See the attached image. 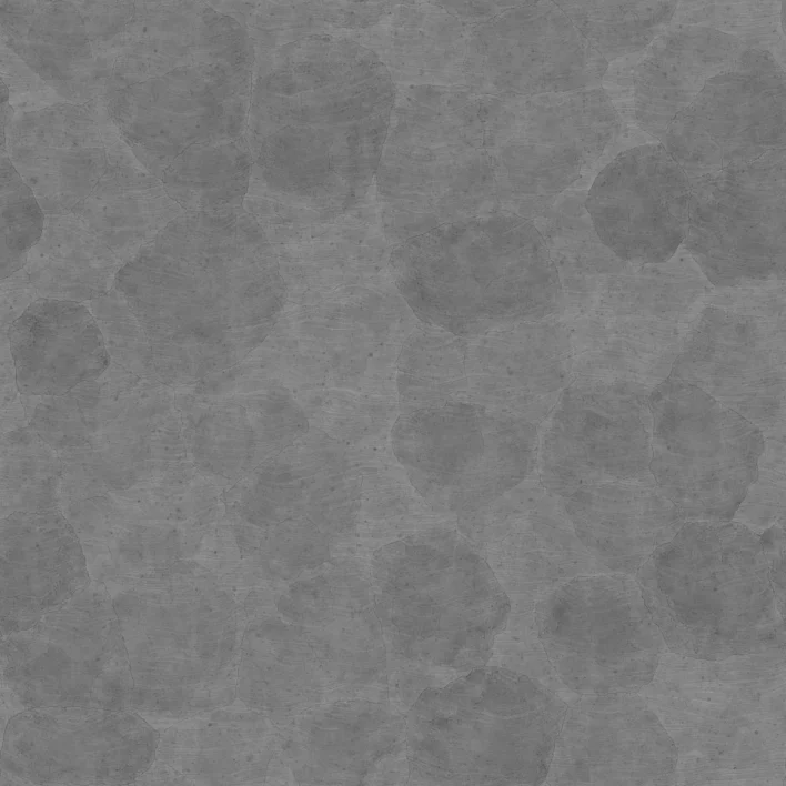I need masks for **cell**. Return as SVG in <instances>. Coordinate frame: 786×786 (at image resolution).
<instances>
[{"instance_id":"cell-1","label":"cell","mask_w":786,"mask_h":786,"mask_svg":"<svg viewBox=\"0 0 786 786\" xmlns=\"http://www.w3.org/2000/svg\"><path fill=\"white\" fill-rule=\"evenodd\" d=\"M248 123L246 210L318 225L364 201L387 137L396 89L349 33L256 50Z\"/></svg>"},{"instance_id":"cell-2","label":"cell","mask_w":786,"mask_h":786,"mask_svg":"<svg viewBox=\"0 0 786 786\" xmlns=\"http://www.w3.org/2000/svg\"><path fill=\"white\" fill-rule=\"evenodd\" d=\"M167 377L199 379L239 362L286 302L278 255L242 206L185 211L119 270L114 286Z\"/></svg>"},{"instance_id":"cell-3","label":"cell","mask_w":786,"mask_h":786,"mask_svg":"<svg viewBox=\"0 0 786 786\" xmlns=\"http://www.w3.org/2000/svg\"><path fill=\"white\" fill-rule=\"evenodd\" d=\"M394 285L424 324L462 337L547 319L562 290L533 220L491 212L443 224L394 245Z\"/></svg>"},{"instance_id":"cell-4","label":"cell","mask_w":786,"mask_h":786,"mask_svg":"<svg viewBox=\"0 0 786 786\" xmlns=\"http://www.w3.org/2000/svg\"><path fill=\"white\" fill-rule=\"evenodd\" d=\"M634 577L669 652L720 661L785 648L764 537L739 522H684Z\"/></svg>"},{"instance_id":"cell-5","label":"cell","mask_w":786,"mask_h":786,"mask_svg":"<svg viewBox=\"0 0 786 786\" xmlns=\"http://www.w3.org/2000/svg\"><path fill=\"white\" fill-rule=\"evenodd\" d=\"M784 649L720 661L662 655L639 694L676 746V784L785 782Z\"/></svg>"},{"instance_id":"cell-6","label":"cell","mask_w":786,"mask_h":786,"mask_svg":"<svg viewBox=\"0 0 786 786\" xmlns=\"http://www.w3.org/2000/svg\"><path fill=\"white\" fill-rule=\"evenodd\" d=\"M111 595L133 679L132 711L155 726L233 699L240 616L211 574L175 562Z\"/></svg>"},{"instance_id":"cell-7","label":"cell","mask_w":786,"mask_h":786,"mask_svg":"<svg viewBox=\"0 0 786 786\" xmlns=\"http://www.w3.org/2000/svg\"><path fill=\"white\" fill-rule=\"evenodd\" d=\"M567 707L535 677L497 666L426 688L407 716L412 775L436 785H541Z\"/></svg>"},{"instance_id":"cell-8","label":"cell","mask_w":786,"mask_h":786,"mask_svg":"<svg viewBox=\"0 0 786 786\" xmlns=\"http://www.w3.org/2000/svg\"><path fill=\"white\" fill-rule=\"evenodd\" d=\"M490 103L467 87L396 89L374 184L387 241L497 212Z\"/></svg>"},{"instance_id":"cell-9","label":"cell","mask_w":786,"mask_h":786,"mask_svg":"<svg viewBox=\"0 0 786 786\" xmlns=\"http://www.w3.org/2000/svg\"><path fill=\"white\" fill-rule=\"evenodd\" d=\"M374 609L404 657L457 673L484 666L511 612L476 547L449 528L384 545L371 565Z\"/></svg>"},{"instance_id":"cell-10","label":"cell","mask_w":786,"mask_h":786,"mask_svg":"<svg viewBox=\"0 0 786 786\" xmlns=\"http://www.w3.org/2000/svg\"><path fill=\"white\" fill-rule=\"evenodd\" d=\"M623 133L624 120L601 88L491 95L487 145L497 211L534 221L606 161Z\"/></svg>"},{"instance_id":"cell-11","label":"cell","mask_w":786,"mask_h":786,"mask_svg":"<svg viewBox=\"0 0 786 786\" xmlns=\"http://www.w3.org/2000/svg\"><path fill=\"white\" fill-rule=\"evenodd\" d=\"M1 719L80 706L132 711L133 679L112 595L91 582L30 628L2 636Z\"/></svg>"},{"instance_id":"cell-12","label":"cell","mask_w":786,"mask_h":786,"mask_svg":"<svg viewBox=\"0 0 786 786\" xmlns=\"http://www.w3.org/2000/svg\"><path fill=\"white\" fill-rule=\"evenodd\" d=\"M392 447L433 508L468 516L521 485L538 457L537 425L470 401L402 411Z\"/></svg>"},{"instance_id":"cell-13","label":"cell","mask_w":786,"mask_h":786,"mask_svg":"<svg viewBox=\"0 0 786 786\" xmlns=\"http://www.w3.org/2000/svg\"><path fill=\"white\" fill-rule=\"evenodd\" d=\"M535 636L556 677L577 695L635 694L668 651L635 577H572L538 598Z\"/></svg>"},{"instance_id":"cell-14","label":"cell","mask_w":786,"mask_h":786,"mask_svg":"<svg viewBox=\"0 0 786 786\" xmlns=\"http://www.w3.org/2000/svg\"><path fill=\"white\" fill-rule=\"evenodd\" d=\"M649 472L685 522H728L758 474L763 431L696 385L668 376L648 399Z\"/></svg>"},{"instance_id":"cell-15","label":"cell","mask_w":786,"mask_h":786,"mask_svg":"<svg viewBox=\"0 0 786 786\" xmlns=\"http://www.w3.org/2000/svg\"><path fill=\"white\" fill-rule=\"evenodd\" d=\"M785 72L767 50L745 49L707 80L659 143L688 180L785 165Z\"/></svg>"},{"instance_id":"cell-16","label":"cell","mask_w":786,"mask_h":786,"mask_svg":"<svg viewBox=\"0 0 786 786\" xmlns=\"http://www.w3.org/2000/svg\"><path fill=\"white\" fill-rule=\"evenodd\" d=\"M1 736V785L133 784L159 743V730L135 711L80 706L21 711Z\"/></svg>"},{"instance_id":"cell-17","label":"cell","mask_w":786,"mask_h":786,"mask_svg":"<svg viewBox=\"0 0 786 786\" xmlns=\"http://www.w3.org/2000/svg\"><path fill=\"white\" fill-rule=\"evenodd\" d=\"M651 392L631 381L572 377L540 435L544 490L565 498L586 485L654 482Z\"/></svg>"},{"instance_id":"cell-18","label":"cell","mask_w":786,"mask_h":786,"mask_svg":"<svg viewBox=\"0 0 786 786\" xmlns=\"http://www.w3.org/2000/svg\"><path fill=\"white\" fill-rule=\"evenodd\" d=\"M467 28L465 87L494 97L597 88L608 62L555 1H501Z\"/></svg>"},{"instance_id":"cell-19","label":"cell","mask_w":786,"mask_h":786,"mask_svg":"<svg viewBox=\"0 0 786 786\" xmlns=\"http://www.w3.org/2000/svg\"><path fill=\"white\" fill-rule=\"evenodd\" d=\"M684 246L715 286L785 278V165L688 180Z\"/></svg>"},{"instance_id":"cell-20","label":"cell","mask_w":786,"mask_h":786,"mask_svg":"<svg viewBox=\"0 0 786 786\" xmlns=\"http://www.w3.org/2000/svg\"><path fill=\"white\" fill-rule=\"evenodd\" d=\"M691 184L659 142L618 152L594 178L584 206L602 243L633 265L671 260L684 243Z\"/></svg>"},{"instance_id":"cell-21","label":"cell","mask_w":786,"mask_h":786,"mask_svg":"<svg viewBox=\"0 0 786 786\" xmlns=\"http://www.w3.org/2000/svg\"><path fill=\"white\" fill-rule=\"evenodd\" d=\"M677 749L647 701L584 695L568 705L546 784L674 785Z\"/></svg>"},{"instance_id":"cell-22","label":"cell","mask_w":786,"mask_h":786,"mask_svg":"<svg viewBox=\"0 0 786 786\" xmlns=\"http://www.w3.org/2000/svg\"><path fill=\"white\" fill-rule=\"evenodd\" d=\"M668 376L687 381L763 433L785 416V331L765 318L704 309L682 342Z\"/></svg>"},{"instance_id":"cell-23","label":"cell","mask_w":786,"mask_h":786,"mask_svg":"<svg viewBox=\"0 0 786 786\" xmlns=\"http://www.w3.org/2000/svg\"><path fill=\"white\" fill-rule=\"evenodd\" d=\"M573 363L568 329L548 319L513 323L468 337L465 401L538 426L572 382Z\"/></svg>"},{"instance_id":"cell-24","label":"cell","mask_w":786,"mask_h":786,"mask_svg":"<svg viewBox=\"0 0 786 786\" xmlns=\"http://www.w3.org/2000/svg\"><path fill=\"white\" fill-rule=\"evenodd\" d=\"M91 583L82 546L57 512L1 521L2 636L30 628Z\"/></svg>"},{"instance_id":"cell-25","label":"cell","mask_w":786,"mask_h":786,"mask_svg":"<svg viewBox=\"0 0 786 786\" xmlns=\"http://www.w3.org/2000/svg\"><path fill=\"white\" fill-rule=\"evenodd\" d=\"M748 47L735 34L701 24H673L648 47L629 54L616 73L629 95L628 114L661 141L707 80L730 68Z\"/></svg>"},{"instance_id":"cell-26","label":"cell","mask_w":786,"mask_h":786,"mask_svg":"<svg viewBox=\"0 0 786 786\" xmlns=\"http://www.w3.org/2000/svg\"><path fill=\"white\" fill-rule=\"evenodd\" d=\"M6 332L16 383L28 395L62 396L110 365L102 330L81 302L40 296Z\"/></svg>"},{"instance_id":"cell-27","label":"cell","mask_w":786,"mask_h":786,"mask_svg":"<svg viewBox=\"0 0 786 786\" xmlns=\"http://www.w3.org/2000/svg\"><path fill=\"white\" fill-rule=\"evenodd\" d=\"M560 500L577 538L611 573L634 576L685 522L654 482L586 485Z\"/></svg>"},{"instance_id":"cell-28","label":"cell","mask_w":786,"mask_h":786,"mask_svg":"<svg viewBox=\"0 0 786 786\" xmlns=\"http://www.w3.org/2000/svg\"><path fill=\"white\" fill-rule=\"evenodd\" d=\"M244 500L252 524L323 533L351 524L359 491L342 460L295 449L268 462Z\"/></svg>"},{"instance_id":"cell-29","label":"cell","mask_w":786,"mask_h":786,"mask_svg":"<svg viewBox=\"0 0 786 786\" xmlns=\"http://www.w3.org/2000/svg\"><path fill=\"white\" fill-rule=\"evenodd\" d=\"M351 37L400 85L465 87L467 28L442 1L391 3L375 24Z\"/></svg>"},{"instance_id":"cell-30","label":"cell","mask_w":786,"mask_h":786,"mask_svg":"<svg viewBox=\"0 0 786 786\" xmlns=\"http://www.w3.org/2000/svg\"><path fill=\"white\" fill-rule=\"evenodd\" d=\"M123 264L77 215L46 218L23 268L41 298L82 302L107 295Z\"/></svg>"},{"instance_id":"cell-31","label":"cell","mask_w":786,"mask_h":786,"mask_svg":"<svg viewBox=\"0 0 786 786\" xmlns=\"http://www.w3.org/2000/svg\"><path fill=\"white\" fill-rule=\"evenodd\" d=\"M466 337L422 323L404 340L397 359L402 411L465 401Z\"/></svg>"},{"instance_id":"cell-32","label":"cell","mask_w":786,"mask_h":786,"mask_svg":"<svg viewBox=\"0 0 786 786\" xmlns=\"http://www.w3.org/2000/svg\"><path fill=\"white\" fill-rule=\"evenodd\" d=\"M609 63L637 53L666 30L677 1H555Z\"/></svg>"},{"instance_id":"cell-33","label":"cell","mask_w":786,"mask_h":786,"mask_svg":"<svg viewBox=\"0 0 786 786\" xmlns=\"http://www.w3.org/2000/svg\"><path fill=\"white\" fill-rule=\"evenodd\" d=\"M3 157L1 164V280L26 265L43 234L46 216L34 193Z\"/></svg>"},{"instance_id":"cell-34","label":"cell","mask_w":786,"mask_h":786,"mask_svg":"<svg viewBox=\"0 0 786 786\" xmlns=\"http://www.w3.org/2000/svg\"><path fill=\"white\" fill-rule=\"evenodd\" d=\"M778 426L764 433L765 447L758 474L738 506L733 521L763 534L785 520V439Z\"/></svg>"}]
</instances>
